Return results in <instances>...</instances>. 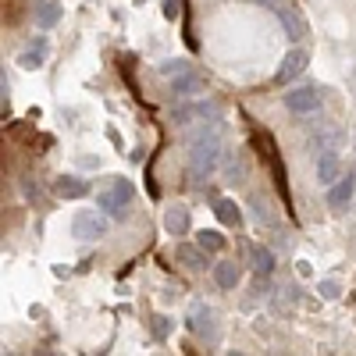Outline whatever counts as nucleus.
Segmentation results:
<instances>
[{"label": "nucleus", "instance_id": "25", "mask_svg": "<svg viewBox=\"0 0 356 356\" xmlns=\"http://www.w3.org/2000/svg\"><path fill=\"white\" fill-rule=\"evenodd\" d=\"M253 4H264V8H275V11H278V8H282V0H253Z\"/></svg>", "mask_w": 356, "mask_h": 356}, {"label": "nucleus", "instance_id": "2", "mask_svg": "<svg viewBox=\"0 0 356 356\" xmlns=\"http://www.w3.org/2000/svg\"><path fill=\"white\" fill-rule=\"evenodd\" d=\"M132 196H136V189H132V182L129 178H118V182L100 196V207H104V214L107 218H118L122 221L125 214H129V203H132Z\"/></svg>", "mask_w": 356, "mask_h": 356}, {"label": "nucleus", "instance_id": "18", "mask_svg": "<svg viewBox=\"0 0 356 356\" xmlns=\"http://www.w3.org/2000/svg\"><path fill=\"white\" fill-rule=\"evenodd\" d=\"M43 57H47V40H40V43H36V50H25V54L18 57V65L33 72V68H40V65H43Z\"/></svg>", "mask_w": 356, "mask_h": 356}, {"label": "nucleus", "instance_id": "23", "mask_svg": "<svg viewBox=\"0 0 356 356\" xmlns=\"http://www.w3.org/2000/svg\"><path fill=\"white\" fill-rule=\"evenodd\" d=\"M321 296H324V300H335V296H339V285H335V282H324V285H321Z\"/></svg>", "mask_w": 356, "mask_h": 356}, {"label": "nucleus", "instance_id": "4", "mask_svg": "<svg viewBox=\"0 0 356 356\" xmlns=\"http://www.w3.org/2000/svg\"><path fill=\"white\" fill-rule=\"evenodd\" d=\"M307 61H310V57H307V50H300V47H296V50H289V54L282 57L278 72H275V82H278V86H289L292 79H300V75L307 72Z\"/></svg>", "mask_w": 356, "mask_h": 356}, {"label": "nucleus", "instance_id": "14", "mask_svg": "<svg viewBox=\"0 0 356 356\" xmlns=\"http://www.w3.org/2000/svg\"><path fill=\"white\" fill-rule=\"evenodd\" d=\"M193 118H218V104H193V107H182V111H175V122L178 125H189Z\"/></svg>", "mask_w": 356, "mask_h": 356}, {"label": "nucleus", "instance_id": "7", "mask_svg": "<svg viewBox=\"0 0 356 356\" xmlns=\"http://www.w3.org/2000/svg\"><path fill=\"white\" fill-rule=\"evenodd\" d=\"M353 193H356V178H353V175H342L335 186H328V207L342 211V207L353 200Z\"/></svg>", "mask_w": 356, "mask_h": 356}, {"label": "nucleus", "instance_id": "15", "mask_svg": "<svg viewBox=\"0 0 356 356\" xmlns=\"http://www.w3.org/2000/svg\"><path fill=\"white\" fill-rule=\"evenodd\" d=\"M214 214H218L221 225H232V228L243 225V211L235 207V200H218V203H214Z\"/></svg>", "mask_w": 356, "mask_h": 356}, {"label": "nucleus", "instance_id": "16", "mask_svg": "<svg viewBox=\"0 0 356 356\" xmlns=\"http://www.w3.org/2000/svg\"><path fill=\"white\" fill-rule=\"evenodd\" d=\"M253 271H257V278H271L275 275V253L264 246H253Z\"/></svg>", "mask_w": 356, "mask_h": 356}, {"label": "nucleus", "instance_id": "6", "mask_svg": "<svg viewBox=\"0 0 356 356\" xmlns=\"http://www.w3.org/2000/svg\"><path fill=\"white\" fill-rule=\"evenodd\" d=\"M89 193V182L79 175H57L54 178V196H61V200H82Z\"/></svg>", "mask_w": 356, "mask_h": 356}, {"label": "nucleus", "instance_id": "9", "mask_svg": "<svg viewBox=\"0 0 356 356\" xmlns=\"http://www.w3.org/2000/svg\"><path fill=\"white\" fill-rule=\"evenodd\" d=\"M339 178H342L339 157H335V154H324V157L317 161V182H321V186H335Z\"/></svg>", "mask_w": 356, "mask_h": 356}, {"label": "nucleus", "instance_id": "13", "mask_svg": "<svg viewBox=\"0 0 356 356\" xmlns=\"http://www.w3.org/2000/svg\"><path fill=\"white\" fill-rule=\"evenodd\" d=\"M239 278H243L239 264H232V260L214 264V282H218V289H235V285H239Z\"/></svg>", "mask_w": 356, "mask_h": 356}, {"label": "nucleus", "instance_id": "3", "mask_svg": "<svg viewBox=\"0 0 356 356\" xmlns=\"http://www.w3.org/2000/svg\"><path fill=\"white\" fill-rule=\"evenodd\" d=\"M72 235L75 239H104L107 235V218L100 211H79L72 221Z\"/></svg>", "mask_w": 356, "mask_h": 356}, {"label": "nucleus", "instance_id": "11", "mask_svg": "<svg viewBox=\"0 0 356 356\" xmlns=\"http://www.w3.org/2000/svg\"><path fill=\"white\" fill-rule=\"evenodd\" d=\"M203 89H207L203 75H193V72L171 79V93H178V97H193V93H203Z\"/></svg>", "mask_w": 356, "mask_h": 356}, {"label": "nucleus", "instance_id": "22", "mask_svg": "<svg viewBox=\"0 0 356 356\" xmlns=\"http://www.w3.org/2000/svg\"><path fill=\"white\" fill-rule=\"evenodd\" d=\"M161 72H164V75H186V72H189V61H164Z\"/></svg>", "mask_w": 356, "mask_h": 356}, {"label": "nucleus", "instance_id": "24", "mask_svg": "<svg viewBox=\"0 0 356 356\" xmlns=\"http://www.w3.org/2000/svg\"><path fill=\"white\" fill-rule=\"evenodd\" d=\"M164 15H168V18L178 15V0H164Z\"/></svg>", "mask_w": 356, "mask_h": 356}, {"label": "nucleus", "instance_id": "5", "mask_svg": "<svg viewBox=\"0 0 356 356\" xmlns=\"http://www.w3.org/2000/svg\"><path fill=\"white\" fill-rule=\"evenodd\" d=\"M285 107L296 111V114H314V111H321V93L314 86L292 89V93H285Z\"/></svg>", "mask_w": 356, "mask_h": 356}, {"label": "nucleus", "instance_id": "1", "mask_svg": "<svg viewBox=\"0 0 356 356\" xmlns=\"http://www.w3.org/2000/svg\"><path fill=\"white\" fill-rule=\"evenodd\" d=\"M221 164V139L214 132H200L193 139V150H189V175L193 182H203V178H211L214 168Z\"/></svg>", "mask_w": 356, "mask_h": 356}, {"label": "nucleus", "instance_id": "10", "mask_svg": "<svg viewBox=\"0 0 356 356\" xmlns=\"http://www.w3.org/2000/svg\"><path fill=\"white\" fill-rule=\"evenodd\" d=\"M278 22H282V29L289 33V40H303V36H307V22H303V15H300V11L278 8Z\"/></svg>", "mask_w": 356, "mask_h": 356}, {"label": "nucleus", "instance_id": "21", "mask_svg": "<svg viewBox=\"0 0 356 356\" xmlns=\"http://www.w3.org/2000/svg\"><path fill=\"white\" fill-rule=\"evenodd\" d=\"M203 317H211V314H207V307H203V303H196V307H193V314H189V328H193L196 335L203 332Z\"/></svg>", "mask_w": 356, "mask_h": 356}, {"label": "nucleus", "instance_id": "19", "mask_svg": "<svg viewBox=\"0 0 356 356\" xmlns=\"http://www.w3.org/2000/svg\"><path fill=\"white\" fill-rule=\"evenodd\" d=\"M57 18H61V8H57V4H50V0L36 8V25H40V29H50V25H57Z\"/></svg>", "mask_w": 356, "mask_h": 356}, {"label": "nucleus", "instance_id": "12", "mask_svg": "<svg viewBox=\"0 0 356 356\" xmlns=\"http://www.w3.org/2000/svg\"><path fill=\"white\" fill-rule=\"evenodd\" d=\"M164 228H168V235H186L189 232V211L186 207H168V214H164Z\"/></svg>", "mask_w": 356, "mask_h": 356}, {"label": "nucleus", "instance_id": "20", "mask_svg": "<svg viewBox=\"0 0 356 356\" xmlns=\"http://www.w3.org/2000/svg\"><path fill=\"white\" fill-rule=\"evenodd\" d=\"M150 332H154V339H157V342H164V339H168V332H171V321L157 314V317L150 321Z\"/></svg>", "mask_w": 356, "mask_h": 356}, {"label": "nucleus", "instance_id": "17", "mask_svg": "<svg viewBox=\"0 0 356 356\" xmlns=\"http://www.w3.org/2000/svg\"><path fill=\"white\" fill-rule=\"evenodd\" d=\"M196 243H200L207 253H221V250H225V235H221L218 228H203V232L196 235Z\"/></svg>", "mask_w": 356, "mask_h": 356}, {"label": "nucleus", "instance_id": "8", "mask_svg": "<svg viewBox=\"0 0 356 356\" xmlns=\"http://www.w3.org/2000/svg\"><path fill=\"white\" fill-rule=\"evenodd\" d=\"M175 257H178V264H186L189 271H203V267H207V250H203L200 243H196V246H189V243H178Z\"/></svg>", "mask_w": 356, "mask_h": 356}]
</instances>
